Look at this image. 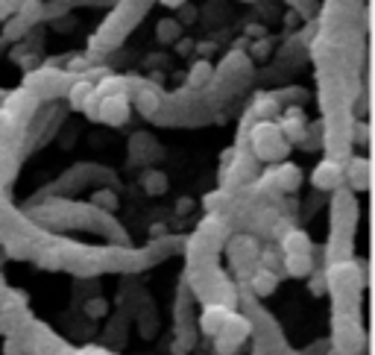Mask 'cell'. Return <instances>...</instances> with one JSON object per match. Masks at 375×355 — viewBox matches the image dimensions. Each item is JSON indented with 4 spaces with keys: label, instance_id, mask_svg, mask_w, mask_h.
Segmentation results:
<instances>
[{
    "label": "cell",
    "instance_id": "cell-1",
    "mask_svg": "<svg viewBox=\"0 0 375 355\" xmlns=\"http://www.w3.org/2000/svg\"><path fill=\"white\" fill-rule=\"evenodd\" d=\"M253 141H255V156L261 158H279L287 153V144L282 141V129L273 124H258L253 129Z\"/></svg>",
    "mask_w": 375,
    "mask_h": 355
},
{
    "label": "cell",
    "instance_id": "cell-2",
    "mask_svg": "<svg viewBox=\"0 0 375 355\" xmlns=\"http://www.w3.org/2000/svg\"><path fill=\"white\" fill-rule=\"evenodd\" d=\"M129 115V97L118 91V94H109V97H97V118L106 120L109 127H118L123 124Z\"/></svg>",
    "mask_w": 375,
    "mask_h": 355
},
{
    "label": "cell",
    "instance_id": "cell-3",
    "mask_svg": "<svg viewBox=\"0 0 375 355\" xmlns=\"http://www.w3.org/2000/svg\"><path fill=\"white\" fill-rule=\"evenodd\" d=\"M311 182H314V188L320 191H334L337 185L343 182V167L334 162V158H326V162H320L314 167V174H311Z\"/></svg>",
    "mask_w": 375,
    "mask_h": 355
},
{
    "label": "cell",
    "instance_id": "cell-4",
    "mask_svg": "<svg viewBox=\"0 0 375 355\" xmlns=\"http://www.w3.org/2000/svg\"><path fill=\"white\" fill-rule=\"evenodd\" d=\"M35 106H39V100H35V94L30 89H18V91H12L9 94V100H6V112L15 118V120H24V118H30L35 112Z\"/></svg>",
    "mask_w": 375,
    "mask_h": 355
},
{
    "label": "cell",
    "instance_id": "cell-5",
    "mask_svg": "<svg viewBox=\"0 0 375 355\" xmlns=\"http://www.w3.org/2000/svg\"><path fill=\"white\" fill-rule=\"evenodd\" d=\"M226 317H229V309L226 305H220V302H211L203 309V314H199V329H203V335H220V329L223 323H226Z\"/></svg>",
    "mask_w": 375,
    "mask_h": 355
},
{
    "label": "cell",
    "instance_id": "cell-6",
    "mask_svg": "<svg viewBox=\"0 0 375 355\" xmlns=\"http://www.w3.org/2000/svg\"><path fill=\"white\" fill-rule=\"evenodd\" d=\"M282 253L284 255H311V238L302 229H287L282 238Z\"/></svg>",
    "mask_w": 375,
    "mask_h": 355
},
{
    "label": "cell",
    "instance_id": "cell-7",
    "mask_svg": "<svg viewBox=\"0 0 375 355\" xmlns=\"http://www.w3.org/2000/svg\"><path fill=\"white\" fill-rule=\"evenodd\" d=\"M273 182H276V185L282 188V191H296L299 188V182H302V170H299L296 165H282L279 170H273Z\"/></svg>",
    "mask_w": 375,
    "mask_h": 355
},
{
    "label": "cell",
    "instance_id": "cell-8",
    "mask_svg": "<svg viewBox=\"0 0 375 355\" xmlns=\"http://www.w3.org/2000/svg\"><path fill=\"white\" fill-rule=\"evenodd\" d=\"M249 329H253V326H249V320H244L241 314L229 311V317H226V323H223L220 332H223V335H229V338H235L237 344H241V340L249 335Z\"/></svg>",
    "mask_w": 375,
    "mask_h": 355
},
{
    "label": "cell",
    "instance_id": "cell-9",
    "mask_svg": "<svg viewBox=\"0 0 375 355\" xmlns=\"http://www.w3.org/2000/svg\"><path fill=\"white\" fill-rule=\"evenodd\" d=\"M284 271L296 279H305L314 271V262H311V255H284Z\"/></svg>",
    "mask_w": 375,
    "mask_h": 355
},
{
    "label": "cell",
    "instance_id": "cell-10",
    "mask_svg": "<svg viewBox=\"0 0 375 355\" xmlns=\"http://www.w3.org/2000/svg\"><path fill=\"white\" fill-rule=\"evenodd\" d=\"M253 288L258 297H270V293L276 291V273L267 271V267H258V273L253 276Z\"/></svg>",
    "mask_w": 375,
    "mask_h": 355
},
{
    "label": "cell",
    "instance_id": "cell-11",
    "mask_svg": "<svg viewBox=\"0 0 375 355\" xmlns=\"http://www.w3.org/2000/svg\"><path fill=\"white\" fill-rule=\"evenodd\" d=\"M211 77H214V68H211L208 59H196L194 68H191V73H188V82H191L194 89H199V85L211 82Z\"/></svg>",
    "mask_w": 375,
    "mask_h": 355
},
{
    "label": "cell",
    "instance_id": "cell-12",
    "mask_svg": "<svg viewBox=\"0 0 375 355\" xmlns=\"http://www.w3.org/2000/svg\"><path fill=\"white\" fill-rule=\"evenodd\" d=\"M91 91H94V82H89V80H80L77 85H71V109H82L85 100L91 97Z\"/></svg>",
    "mask_w": 375,
    "mask_h": 355
},
{
    "label": "cell",
    "instance_id": "cell-13",
    "mask_svg": "<svg viewBox=\"0 0 375 355\" xmlns=\"http://www.w3.org/2000/svg\"><path fill=\"white\" fill-rule=\"evenodd\" d=\"M118 91H123V80H115V77H106L103 82L94 85L97 97H109V94H118Z\"/></svg>",
    "mask_w": 375,
    "mask_h": 355
},
{
    "label": "cell",
    "instance_id": "cell-14",
    "mask_svg": "<svg viewBox=\"0 0 375 355\" xmlns=\"http://www.w3.org/2000/svg\"><path fill=\"white\" fill-rule=\"evenodd\" d=\"M156 33H158V39H161V42H173V39H176V35H179V21H173V18H167V21H158Z\"/></svg>",
    "mask_w": 375,
    "mask_h": 355
},
{
    "label": "cell",
    "instance_id": "cell-15",
    "mask_svg": "<svg viewBox=\"0 0 375 355\" xmlns=\"http://www.w3.org/2000/svg\"><path fill=\"white\" fill-rule=\"evenodd\" d=\"M15 129H18V120L12 118V115L6 112V109H0V141H6Z\"/></svg>",
    "mask_w": 375,
    "mask_h": 355
},
{
    "label": "cell",
    "instance_id": "cell-16",
    "mask_svg": "<svg viewBox=\"0 0 375 355\" xmlns=\"http://www.w3.org/2000/svg\"><path fill=\"white\" fill-rule=\"evenodd\" d=\"M94 206H100V209H118V197L111 191H97L94 194Z\"/></svg>",
    "mask_w": 375,
    "mask_h": 355
},
{
    "label": "cell",
    "instance_id": "cell-17",
    "mask_svg": "<svg viewBox=\"0 0 375 355\" xmlns=\"http://www.w3.org/2000/svg\"><path fill=\"white\" fill-rule=\"evenodd\" d=\"M144 182H147V191H149V194H156V191H165V188H167V182H165V176H161V174H147Z\"/></svg>",
    "mask_w": 375,
    "mask_h": 355
},
{
    "label": "cell",
    "instance_id": "cell-18",
    "mask_svg": "<svg viewBox=\"0 0 375 355\" xmlns=\"http://www.w3.org/2000/svg\"><path fill=\"white\" fill-rule=\"evenodd\" d=\"M27 27H30V24H27V21H24L21 15H18V18H15V21H12V24H9V27H6V35H9V39H21V35H18V33H24V30H27Z\"/></svg>",
    "mask_w": 375,
    "mask_h": 355
},
{
    "label": "cell",
    "instance_id": "cell-19",
    "mask_svg": "<svg viewBox=\"0 0 375 355\" xmlns=\"http://www.w3.org/2000/svg\"><path fill=\"white\" fill-rule=\"evenodd\" d=\"M103 311H106V302H103V300H89V302H85V314L100 317Z\"/></svg>",
    "mask_w": 375,
    "mask_h": 355
},
{
    "label": "cell",
    "instance_id": "cell-20",
    "mask_svg": "<svg viewBox=\"0 0 375 355\" xmlns=\"http://www.w3.org/2000/svg\"><path fill=\"white\" fill-rule=\"evenodd\" d=\"M144 106V112H153V109H156V97L153 94H141L138 97V109Z\"/></svg>",
    "mask_w": 375,
    "mask_h": 355
},
{
    "label": "cell",
    "instance_id": "cell-21",
    "mask_svg": "<svg viewBox=\"0 0 375 355\" xmlns=\"http://www.w3.org/2000/svg\"><path fill=\"white\" fill-rule=\"evenodd\" d=\"M220 203H223V194H208V197H205V209H217Z\"/></svg>",
    "mask_w": 375,
    "mask_h": 355
},
{
    "label": "cell",
    "instance_id": "cell-22",
    "mask_svg": "<svg viewBox=\"0 0 375 355\" xmlns=\"http://www.w3.org/2000/svg\"><path fill=\"white\" fill-rule=\"evenodd\" d=\"M194 18H196V9H194V6H182L179 21H194Z\"/></svg>",
    "mask_w": 375,
    "mask_h": 355
},
{
    "label": "cell",
    "instance_id": "cell-23",
    "mask_svg": "<svg viewBox=\"0 0 375 355\" xmlns=\"http://www.w3.org/2000/svg\"><path fill=\"white\" fill-rule=\"evenodd\" d=\"M161 3H165V6H182L185 0H161Z\"/></svg>",
    "mask_w": 375,
    "mask_h": 355
},
{
    "label": "cell",
    "instance_id": "cell-24",
    "mask_svg": "<svg viewBox=\"0 0 375 355\" xmlns=\"http://www.w3.org/2000/svg\"><path fill=\"white\" fill-rule=\"evenodd\" d=\"M59 3H71V0H59Z\"/></svg>",
    "mask_w": 375,
    "mask_h": 355
}]
</instances>
